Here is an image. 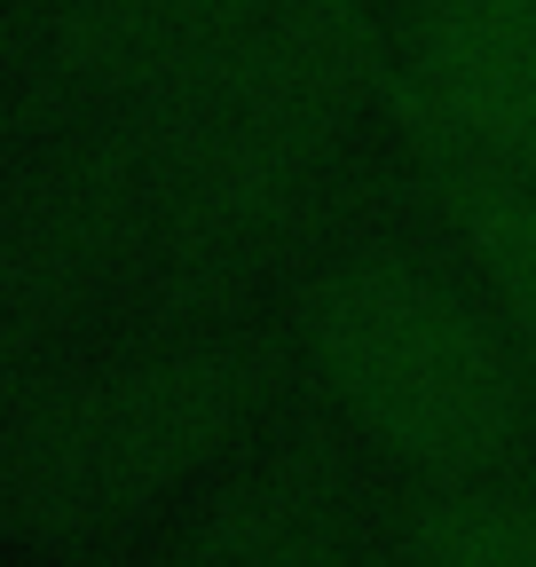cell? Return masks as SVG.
Here are the masks:
<instances>
[{
	"label": "cell",
	"mask_w": 536,
	"mask_h": 567,
	"mask_svg": "<svg viewBox=\"0 0 536 567\" xmlns=\"http://www.w3.org/2000/svg\"><path fill=\"white\" fill-rule=\"evenodd\" d=\"M316 347L340 402L434 473H474L520 434L505 339L419 268H348L316 300Z\"/></svg>",
	"instance_id": "1"
},
{
	"label": "cell",
	"mask_w": 536,
	"mask_h": 567,
	"mask_svg": "<svg viewBox=\"0 0 536 567\" xmlns=\"http://www.w3.org/2000/svg\"><path fill=\"white\" fill-rule=\"evenodd\" d=\"M465 221H474V245H482L489 268H497V292H505L520 339L536 347V197H520V189H505V182H474Z\"/></svg>",
	"instance_id": "4"
},
{
	"label": "cell",
	"mask_w": 536,
	"mask_h": 567,
	"mask_svg": "<svg viewBox=\"0 0 536 567\" xmlns=\"http://www.w3.org/2000/svg\"><path fill=\"white\" fill-rule=\"evenodd\" d=\"M426 103L497 158H536V0H434L419 40Z\"/></svg>",
	"instance_id": "2"
},
{
	"label": "cell",
	"mask_w": 536,
	"mask_h": 567,
	"mask_svg": "<svg viewBox=\"0 0 536 567\" xmlns=\"http://www.w3.org/2000/svg\"><path fill=\"white\" fill-rule=\"evenodd\" d=\"M197 567H340V559L316 544V528L268 513V505H245V513H221L206 528Z\"/></svg>",
	"instance_id": "5"
},
{
	"label": "cell",
	"mask_w": 536,
	"mask_h": 567,
	"mask_svg": "<svg viewBox=\"0 0 536 567\" xmlns=\"http://www.w3.org/2000/svg\"><path fill=\"white\" fill-rule=\"evenodd\" d=\"M419 567H536L528 496H450L419 520Z\"/></svg>",
	"instance_id": "3"
}]
</instances>
